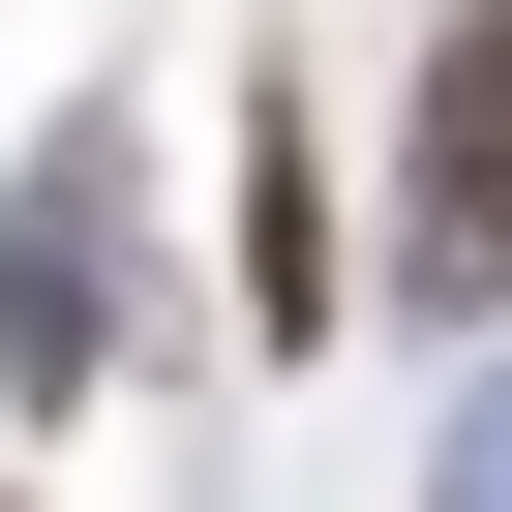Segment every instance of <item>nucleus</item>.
<instances>
[{"label":"nucleus","instance_id":"obj_1","mask_svg":"<svg viewBox=\"0 0 512 512\" xmlns=\"http://www.w3.org/2000/svg\"><path fill=\"white\" fill-rule=\"evenodd\" d=\"M392 302H512V0H452L392 91Z\"/></svg>","mask_w":512,"mask_h":512}]
</instances>
